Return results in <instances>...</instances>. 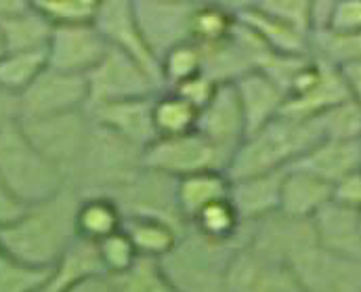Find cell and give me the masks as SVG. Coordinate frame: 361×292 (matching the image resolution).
I'll return each mask as SVG.
<instances>
[{"label":"cell","mask_w":361,"mask_h":292,"mask_svg":"<svg viewBox=\"0 0 361 292\" xmlns=\"http://www.w3.org/2000/svg\"><path fill=\"white\" fill-rule=\"evenodd\" d=\"M78 204L80 195L68 188L44 202L25 206L11 225L0 229V244L19 263L51 272L78 240Z\"/></svg>","instance_id":"6da1fadb"},{"label":"cell","mask_w":361,"mask_h":292,"mask_svg":"<svg viewBox=\"0 0 361 292\" xmlns=\"http://www.w3.org/2000/svg\"><path fill=\"white\" fill-rule=\"evenodd\" d=\"M319 141L322 133L315 120L281 114L244 139L229 162L227 175L231 181H235L283 173Z\"/></svg>","instance_id":"7a4b0ae2"},{"label":"cell","mask_w":361,"mask_h":292,"mask_svg":"<svg viewBox=\"0 0 361 292\" xmlns=\"http://www.w3.org/2000/svg\"><path fill=\"white\" fill-rule=\"evenodd\" d=\"M0 183L21 206L68 190V177L23 133L19 118L0 133Z\"/></svg>","instance_id":"3957f363"},{"label":"cell","mask_w":361,"mask_h":292,"mask_svg":"<svg viewBox=\"0 0 361 292\" xmlns=\"http://www.w3.org/2000/svg\"><path fill=\"white\" fill-rule=\"evenodd\" d=\"M242 240L216 244L189 227L179 246L160 263L179 292H225L227 267Z\"/></svg>","instance_id":"277c9868"},{"label":"cell","mask_w":361,"mask_h":292,"mask_svg":"<svg viewBox=\"0 0 361 292\" xmlns=\"http://www.w3.org/2000/svg\"><path fill=\"white\" fill-rule=\"evenodd\" d=\"M286 265L305 292H361V263L322 248L315 233L283 255Z\"/></svg>","instance_id":"5b68a950"},{"label":"cell","mask_w":361,"mask_h":292,"mask_svg":"<svg viewBox=\"0 0 361 292\" xmlns=\"http://www.w3.org/2000/svg\"><path fill=\"white\" fill-rule=\"evenodd\" d=\"M19 124L27 139L70 179L82 158L92 128L89 109L44 118H19Z\"/></svg>","instance_id":"8992f818"},{"label":"cell","mask_w":361,"mask_h":292,"mask_svg":"<svg viewBox=\"0 0 361 292\" xmlns=\"http://www.w3.org/2000/svg\"><path fill=\"white\" fill-rule=\"evenodd\" d=\"M143 169L179 181L208 171L227 173L229 158L197 130H193L179 137L156 139L143 152Z\"/></svg>","instance_id":"52a82bcc"},{"label":"cell","mask_w":361,"mask_h":292,"mask_svg":"<svg viewBox=\"0 0 361 292\" xmlns=\"http://www.w3.org/2000/svg\"><path fill=\"white\" fill-rule=\"evenodd\" d=\"M89 107L130 99H152L164 91L162 83L133 57L109 49L101 63L87 76Z\"/></svg>","instance_id":"ba28073f"},{"label":"cell","mask_w":361,"mask_h":292,"mask_svg":"<svg viewBox=\"0 0 361 292\" xmlns=\"http://www.w3.org/2000/svg\"><path fill=\"white\" fill-rule=\"evenodd\" d=\"M225 292H305L298 280L273 253L257 246L246 238L233 253L227 276Z\"/></svg>","instance_id":"9c48e42d"},{"label":"cell","mask_w":361,"mask_h":292,"mask_svg":"<svg viewBox=\"0 0 361 292\" xmlns=\"http://www.w3.org/2000/svg\"><path fill=\"white\" fill-rule=\"evenodd\" d=\"M17 103L19 118H44L89 109V80L87 76L47 68Z\"/></svg>","instance_id":"30bf717a"},{"label":"cell","mask_w":361,"mask_h":292,"mask_svg":"<svg viewBox=\"0 0 361 292\" xmlns=\"http://www.w3.org/2000/svg\"><path fill=\"white\" fill-rule=\"evenodd\" d=\"M195 2L175 0H133L139 30L160 61L175 47L189 42V19Z\"/></svg>","instance_id":"8fae6325"},{"label":"cell","mask_w":361,"mask_h":292,"mask_svg":"<svg viewBox=\"0 0 361 292\" xmlns=\"http://www.w3.org/2000/svg\"><path fill=\"white\" fill-rule=\"evenodd\" d=\"M195 130L216 150H221L231 162L233 154L248 137L246 118L235 83H225L216 87L212 99L200 109Z\"/></svg>","instance_id":"7c38bea8"},{"label":"cell","mask_w":361,"mask_h":292,"mask_svg":"<svg viewBox=\"0 0 361 292\" xmlns=\"http://www.w3.org/2000/svg\"><path fill=\"white\" fill-rule=\"evenodd\" d=\"M94 25L105 38V42L109 44V49H116L133 57L137 63H141L149 74H154L162 83L160 61L154 57L139 30L133 0H101Z\"/></svg>","instance_id":"4fadbf2b"},{"label":"cell","mask_w":361,"mask_h":292,"mask_svg":"<svg viewBox=\"0 0 361 292\" xmlns=\"http://www.w3.org/2000/svg\"><path fill=\"white\" fill-rule=\"evenodd\" d=\"M109 44L101 36L94 23L89 25H63L53 28L47 57L49 68L76 74V76H89L90 72L101 63V59L107 55Z\"/></svg>","instance_id":"5bb4252c"},{"label":"cell","mask_w":361,"mask_h":292,"mask_svg":"<svg viewBox=\"0 0 361 292\" xmlns=\"http://www.w3.org/2000/svg\"><path fill=\"white\" fill-rule=\"evenodd\" d=\"M156 97L90 105L89 116L97 126L118 135L120 139L145 152L158 139V130L154 124V99Z\"/></svg>","instance_id":"9a60e30c"},{"label":"cell","mask_w":361,"mask_h":292,"mask_svg":"<svg viewBox=\"0 0 361 292\" xmlns=\"http://www.w3.org/2000/svg\"><path fill=\"white\" fill-rule=\"evenodd\" d=\"M51 34L53 25L40 13L36 0H0V42L4 51H47Z\"/></svg>","instance_id":"2e32d148"},{"label":"cell","mask_w":361,"mask_h":292,"mask_svg":"<svg viewBox=\"0 0 361 292\" xmlns=\"http://www.w3.org/2000/svg\"><path fill=\"white\" fill-rule=\"evenodd\" d=\"M311 227L315 240L328 253L361 263L360 212L338 202H328L313 219Z\"/></svg>","instance_id":"e0dca14e"},{"label":"cell","mask_w":361,"mask_h":292,"mask_svg":"<svg viewBox=\"0 0 361 292\" xmlns=\"http://www.w3.org/2000/svg\"><path fill=\"white\" fill-rule=\"evenodd\" d=\"M292 169H300L334 188L345 177L361 171V141L322 139Z\"/></svg>","instance_id":"ac0fdd59"},{"label":"cell","mask_w":361,"mask_h":292,"mask_svg":"<svg viewBox=\"0 0 361 292\" xmlns=\"http://www.w3.org/2000/svg\"><path fill=\"white\" fill-rule=\"evenodd\" d=\"M235 89L244 109L248 135L263 128L271 120L283 114L288 101L286 93L267 72L255 70L244 74L242 78L235 80Z\"/></svg>","instance_id":"d6986e66"},{"label":"cell","mask_w":361,"mask_h":292,"mask_svg":"<svg viewBox=\"0 0 361 292\" xmlns=\"http://www.w3.org/2000/svg\"><path fill=\"white\" fill-rule=\"evenodd\" d=\"M334 188L326 181L300 171L288 169L281 179L279 214L296 221H311L328 202H332Z\"/></svg>","instance_id":"ffe728a7"},{"label":"cell","mask_w":361,"mask_h":292,"mask_svg":"<svg viewBox=\"0 0 361 292\" xmlns=\"http://www.w3.org/2000/svg\"><path fill=\"white\" fill-rule=\"evenodd\" d=\"M122 229L133 240L139 257L162 261L179 246L180 238L187 233L189 227L164 217L135 214V217H124Z\"/></svg>","instance_id":"44dd1931"},{"label":"cell","mask_w":361,"mask_h":292,"mask_svg":"<svg viewBox=\"0 0 361 292\" xmlns=\"http://www.w3.org/2000/svg\"><path fill=\"white\" fill-rule=\"evenodd\" d=\"M283 173L231 181L229 200L233 202L246 225L265 221L279 212V192H281Z\"/></svg>","instance_id":"7402d4cb"},{"label":"cell","mask_w":361,"mask_h":292,"mask_svg":"<svg viewBox=\"0 0 361 292\" xmlns=\"http://www.w3.org/2000/svg\"><path fill=\"white\" fill-rule=\"evenodd\" d=\"M231 179L227 173L208 171L177 181V206L187 225L210 204L229 197Z\"/></svg>","instance_id":"603a6c76"},{"label":"cell","mask_w":361,"mask_h":292,"mask_svg":"<svg viewBox=\"0 0 361 292\" xmlns=\"http://www.w3.org/2000/svg\"><path fill=\"white\" fill-rule=\"evenodd\" d=\"M238 28L235 4L231 2H195L189 19V42L200 49L227 40Z\"/></svg>","instance_id":"cb8c5ba5"},{"label":"cell","mask_w":361,"mask_h":292,"mask_svg":"<svg viewBox=\"0 0 361 292\" xmlns=\"http://www.w3.org/2000/svg\"><path fill=\"white\" fill-rule=\"evenodd\" d=\"M124 227V212L109 195H80L76 212L78 238L87 242H101Z\"/></svg>","instance_id":"d4e9b609"},{"label":"cell","mask_w":361,"mask_h":292,"mask_svg":"<svg viewBox=\"0 0 361 292\" xmlns=\"http://www.w3.org/2000/svg\"><path fill=\"white\" fill-rule=\"evenodd\" d=\"M189 227L200 233L202 238L216 242V244H233L244 238L246 223L242 221L238 208L229 197L219 200L210 206H206L191 223Z\"/></svg>","instance_id":"484cf974"},{"label":"cell","mask_w":361,"mask_h":292,"mask_svg":"<svg viewBox=\"0 0 361 292\" xmlns=\"http://www.w3.org/2000/svg\"><path fill=\"white\" fill-rule=\"evenodd\" d=\"M47 68V51H4L0 55V91L19 99Z\"/></svg>","instance_id":"4316f807"},{"label":"cell","mask_w":361,"mask_h":292,"mask_svg":"<svg viewBox=\"0 0 361 292\" xmlns=\"http://www.w3.org/2000/svg\"><path fill=\"white\" fill-rule=\"evenodd\" d=\"M200 111L175 91H162L154 99V124L160 137H179L193 133Z\"/></svg>","instance_id":"83f0119b"},{"label":"cell","mask_w":361,"mask_h":292,"mask_svg":"<svg viewBox=\"0 0 361 292\" xmlns=\"http://www.w3.org/2000/svg\"><path fill=\"white\" fill-rule=\"evenodd\" d=\"M114 292H179L166 269L156 259L139 257V261L122 276L111 278Z\"/></svg>","instance_id":"f1b7e54d"},{"label":"cell","mask_w":361,"mask_h":292,"mask_svg":"<svg viewBox=\"0 0 361 292\" xmlns=\"http://www.w3.org/2000/svg\"><path fill=\"white\" fill-rule=\"evenodd\" d=\"M200 74H204V55L202 49L193 42L175 47L160 59V76L164 91H173L197 78Z\"/></svg>","instance_id":"f546056e"},{"label":"cell","mask_w":361,"mask_h":292,"mask_svg":"<svg viewBox=\"0 0 361 292\" xmlns=\"http://www.w3.org/2000/svg\"><path fill=\"white\" fill-rule=\"evenodd\" d=\"M317 128L322 133V139L332 141H361V105L353 99H345L317 118Z\"/></svg>","instance_id":"4dcf8cb0"},{"label":"cell","mask_w":361,"mask_h":292,"mask_svg":"<svg viewBox=\"0 0 361 292\" xmlns=\"http://www.w3.org/2000/svg\"><path fill=\"white\" fill-rule=\"evenodd\" d=\"M101 0H36L40 13L53 28L94 23Z\"/></svg>","instance_id":"1f68e13d"},{"label":"cell","mask_w":361,"mask_h":292,"mask_svg":"<svg viewBox=\"0 0 361 292\" xmlns=\"http://www.w3.org/2000/svg\"><path fill=\"white\" fill-rule=\"evenodd\" d=\"M94 246L99 253L101 267H103L105 276H109V278L122 276L139 261V253L124 229L107 236L105 240L97 242Z\"/></svg>","instance_id":"d6a6232c"},{"label":"cell","mask_w":361,"mask_h":292,"mask_svg":"<svg viewBox=\"0 0 361 292\" xmlns=\"http://www.w3.org/2000/svg\"><path fill=\"white\" fill-rule=\"evenodd\" d=\"M51 272H38L19 263L0 244V292H36Z\"/></svg>","instance_id":"836d02e7"},{"label":"cell","mask_w":361,"mask_h":292,"mask_svg":"<svg viewBox=\"0 0 361 292\" xmlns=\"http://www.w3.org/2000/svg\"><path fill=\"white\" fill-rule=\"evenodd\" d=\"M263 13L271 15L273 19L307 34L313 38L311 25V2L309 0H261L255 2Z\"/></svg>","instance_id":"e575fe53"},{"label":"cell","mask_w":361,"mask_h":292,"mask_svg":"<svg viewBox=\"0 0 361 292\" xmlns=\"http://www.w3.org/2000/svg\"><path fill=\"white\" fill-rule=\"evenodd\" d=\"M313 55L334 63L345 66L361 61V34L355 36H313Z\"/></svg>","instance_id":"d590c367"},{"label":"cell","mask_w":361,"mask_h":292,"mask_svg":"<svg viewBox=\"0 0 361 292\" xmlns=\"http://www.w3.org/2000/svg\"><path fill=\"white\" fill-rule=\"evenodd\" d=\"M324 34L341 38L361 34V0H334L328 30Z\"/></svg>","instance_id":"8d00e7d4"},{"label":"cell","mask_w":361,"mask_h":292,"mask_svg":"<svg viewBox=\"0 0 361 292\" xmlns=\"http://www.w3.org/2000/svg\"><path fill=\"white\" fill-rule=\"evenodd\" d=\"M216 83L214 80H210L206 74H200L197 78H193V80H189V83H185V85H180L177 89H173L177 95L185 99V101H189L197 111L212 99L214 95V91H216Z\"/></svg>","instance_id":"74e56055"},{"label":"cell","mask_w":361,"mask_h":292,"mask_svg":"<svg viewBox=\"0 0 361 292\" xmlns=\"http://www.w3.org/2000/svg\"><path fill=\"white\" fill-rule=\"evenodd\" d=\"M332 200L351 208V210H361V171L345 177L341 183L334 185Z\"/></svg>","instance_id":"f35d334b"},{"label":"cell","mask_w":361,"mask_h":292,"mask_svg":"<svg viewBox=\"0 0 361 292\" xmlns=\"http://www.w3.org/2000/svg\"><path fill=\"white\" fill-rule=\"evenodd\" d=\"M341 70V76L345 80V87L349 91V97L353 99L357 105H361V61L336 66Z\"/></svg>","instance_id":"ab89813d"},{"label":"cell","mask_w":361,"mask_h":292,"mask_svg":"<svg viewBox=\"0 0 361 292\" xmlns=\"http://www.w3.org/2000/svg\"><path fill=\"white\" fill-rule=\"evenodd\" d=\"M25 206H21L13 195L8 194V190L0 183V229H4L6 225H11Z\"/></svg>","instance_id":"60d3db41"},{"label":"cell","mask_w":361,"mask_h":292,"mask_svg":"<svg viewBox=\"0 0 361 292\" xmlns=\"http://www.w3.org/2000/svg\"><path fill=\"white\" fill-rule=\"evenodd\" d=\"M19 118V103L17 97L6 95L4 91H0V133Z\"/></svg>","instance_id":"b9f144b4"},{"label":"cell","mask_w":361,"mask_h":292,"mask_svg":"<svg viewBox=\"0 0 361 292\" xmlns=\"http://www.w3.org/2000/svg\"><path fill=\"white\" fill-rule=\"evenodd\" d=\"M61 292H114V286H111L109 276H94V278H89V280Z\"/></svg>","instance_id":"7bdbcfd3"},{"label":"cell","mask_w":361,"mask_h":292,"mask_svg":"<svg viewBox=\"0 0 361 292\" xmlns=\"http://www.w3.org/2000/svg\"><path fill=\"white\" fill-rule=\"evenodd\" d=\"M360 236H361V210H360Z\"/></svg>","instance_id":"ee69618b"},{"label":"cell","mask_w":361,"mask_h":292,"mask_svg":"<svg viewBox=\"0 0 361 292\" xmlns=\"http://www.w3.org/2000/svg\"><path fill=\"white\" fill-rule=\"evenodd\" d=\"M2 53H4V49H2V42H0V55H2Z\"/></svg>","instance_id":"f6af8a7d"}]
</instances>
